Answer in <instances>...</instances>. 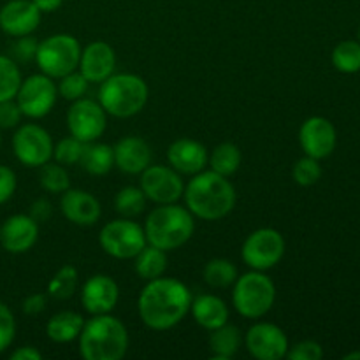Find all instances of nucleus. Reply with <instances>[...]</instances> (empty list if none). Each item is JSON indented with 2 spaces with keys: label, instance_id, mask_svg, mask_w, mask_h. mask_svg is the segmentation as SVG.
Returning <instances> with one entry per match:
<instances>
[{
  "label": "nucleus",
  "instance_id": "f257e3e1",
  "mask_svg": "<svg viewBox=\"0 0 360 360\" xmlns=\"http://www.w3.org/2000/svg\"><path fill=\"white\" fill-rule=\"evenodd\" d=\"M192 292L176 278H155L148 281L137 299L139 316L153 330H169L178 326L192 306Z\"/></svg>",
  "mask_w": 360,
  "mask_h": 360
},
{
  "label": "nucleus",
  "instance_id": "f03ea898",
  "mask_svg": "<svg viewBox=\"0 0 360 360\" xmlns=\"http://www.w3.org/2000/svg\"><path fill=\"white\" fill-rule=\"evenodd\" d=\"M186 207L200 220L217 221L227 217L236 206V190L227 176L214 171H200L185 186Z\"/></svg>",
  "mask_w": 360,
  "mask_h": 360
},
{
  "label": "nucleus",
  "instance_id": "7ed1b4c3",
  "mask_svg": "<svg viewBox=\"0 0 360 360\" xmlns=\"http://www.w3.org/2000/svg\"><path fill=\"white\" fill-rule=\"evenodd\" d=\"M79 354L84 360H120L129 350V333L116 316L91 315L79 336Z\"/></svg>",
  "mask_w": 360,
  "mask_h": 360
},
{
  "label": "nucleus",
  "instance_id": "20e7f679",
  "mask_svg": "<svg viewBox=\"0 0 360 360\" xmlns=\"http://www.w3.org/2000/svg\"><path fill=\"white\" fill-rule=\"evenodd\" d=\"M195 231L193 214L188 207H181L178 204H160L155 207L146 218L144 234L148 245L157 246L164 252L181 248L183 245L192 239Z\"/></svg>",
  "mask_w": 360,
  "mask_h": 360
},
{
  "label": "nucleus",
  "instance_id": "39448f33",
  "mask_svg": "<svg viewBox=\"0 0 360 360\" xmlns=\"http://www.w3.org/2000/svg\"><path fill=\"white\" fill-rule=\"evenodd\" d=\"M150 90L146 81L137 74H111L98 88V104L115 118H130L146 105Z\"/></svg>",
  "mask_w": 360,
  "mask_h": 360
},
{
  "label": "nucleus",
  "instance_id": "423d86ee",
  "mask_svg": "<svg viewBox=\"0 0 360 360\" xmlns=\"http://www.w3.org/2000/svg\"><path fill=\"white\" fill-rule=\"evenodd\" d=\"M276 301V287L264 271H252L238 276L232 290V302L236 311L250 320L262 319L269 313Z\"/></svg>",
  "mask_w": 360,
  "mask_h": 360
},
{
  "label": "nucleus",
  "instance_id": "0eeeda50",
  "mask_svg": "<svg viewBox=\"0 0 360 360\" xmlns=\"http://www.w3.org/2000/svg\"><path fill=\"white\" fill-rule=\"evenodd\" d=\"M81 44L74 35L55 34L39 42L35 62L42 74L60 79L79 67Z\"/></svg>",
  "mask_w": 360,
  "mask_h": 360
},
{
  "label": "nucleus",
  "instance_id": "6e6552de",
  "mask_svg": "<svg viewBox=\"0 0 360 360\" xmlns=\"http://www.w3.org/2000/svg\"><path fill=\"white\" fill-rule=\"evenodd\" d=\"M98 243L108 255L120 260L134 259L148 245L144 229L130 218L105 224L98 234Z\"/></svg>",
  "mask_w": 360,
  "mask_h": 360
},
{
  "label": "nucleus",
  "instance_id": "1a4fd4ad",
  "mask_svg": "<svg viewBox=\"0 0 360 360\" xmlns=\"http://www.w3.org/2000/svg\"><path fill=\"white\" fill-rule=\"evenodd\" d=\"M285 255V239L276 229L264 227L252 232L241 248L243 262L253 271L273 269Z\"/></svg>",
  "mask_w": 360,
  "mask_h": 360
},
{
  "label": "nucleus",
  "instance_id": "9d476101",
  "mask_svg": "<svg viewBox=\"0 0 360 360\" xmlns=\"http://www.w3.org/2000/svg\"><path fill=\"white\" fill-rule=\"evenodd\" d=\"M53 141L48 130L35 123H25L14 132L13 151L25 167L39 169L53 158Z\"/></svg>",
  "mask_w": 360,
  "mask_h": 360
},
{
  "label": "nucleus",
  "instance_id": "9b49d317",
  "mask_svg": "<svg viewBox=\"0 0 360 360\" xmlns=\"http://www.w3.org/2000/svg\"><path fill=\"white\" fill-rule=\"evenodd\" d=\"M56 97H58V88H56L55 81L46 74H34L25 81L21 79L14 98H16L23 116L37 120L49 115Z\"/></svg>",
  "mask_w": 360,
  "mask_h": 360
},
{
  "label": "nucleus",
  "instance_id": "f8f14e48",
  "mask_svg": "<svg viewBox=\"0 0 360 360\" xmlns=\"http://www.w3.org/2000/svg\"><path fill=\"white\" fill-rule=\"evenodd\" d=\"M67 127L70 136L81 143H94L101 139L108 127V112L98 102L90 98H77L67 111Z\"/></svg>",
  "mask_w": 360,
  "mask_h": 360
},
{
  "label": "nucleus",
  "instance_id": "ddd939ff",
  "mask_svg": "<svg viewBox=\"0 0 360 360\" xmlns=\"http://www.w3.org/2000/svg\"><path fill=\"white\" fill-rule=\"evenodd\" d=\"M141 190L148 200L155 204H174L185 192V185L178 171L165 165H148L141 172Z\"/></svg>",
  "mask_w": 360,
  "mask_h": 360
},
{
  "label": "nucleus",
  "instance_id": "4468645a",
  "mask_svg": "<svg viewBox=\"0 0 360 360\" xmlns=\"http://www.w3.org/2000/svg\"><path fill=\"white\" fill-rule=\"evenodd\" d=\"M248 354L257 360H280L287 357L290 348L287 334L274 323L260 322L248 329L245 338Z\"/></svg>",
  "mask_w": 360,
  "mask_h": 360
},
{
  "label": "nucleus",
  "instance_id": "2eb2a0df",
  "mask_svg": "<svg viewBox=\"0 0 360 360\" xmlns=\"http://www.w3.org/2000/svg\"><path fill=\"white\" fill-rule=\"evenodd\" d=\"M336 129L323 116H311L299 129V143L308 157L322 160L327 158L336 148Z\"/></svg>",
  "mask_w": 360,
  "mask_h": 360
},
{
  "label": "nucleus",
  "instance_id": "dca6fc26",
  "mask_svg": "<svg viewBox=\"0 0 360 360\" xmlns=\"http://www.w3.org/2000/svg\"><path fill=\"white\" fill-rule=\"evenodd\" d=\"M41 11L32 0H9L0 9V28L11 37H23L37 30Z\"/></svg>",
  "mask_w": 360,
  "mask_h": 360
},
{
  "label": "nucleus",
  "instance_id": "f3484780",
  "mask_svg": "<svg viewBox=\"0 0 360 360\" xmlns=\"http://www.w3.org/2000/svg\"><path fill=\"white\" fill-rule=\"evenodd\" d=\"M120 299V288L112 278L105 274H95L84 281L81 288V302L90 315H105L116 308Z\"/></svg>",
  "mask_w": 360,
  "mask_h": 360
},
{
  "label": "nucleus",
  "instance_id": "a211bd4d",
  "mask_svg": "<svg viewBox=\"0 0 360 360\" xmlns=\"http://www.w3.org/2000/svg\"><path fill=\"white\" fill-rule=\"evenodd\" d=\"M39 224L30 214H13L0 225V243L9 253H25L37 243Z\"/></svg>",
  "mask_w": 360,
  "mask_h": 360
},
{
  "label": "nucleus",
  "instance_id": "6ab92c4d",
  "mask_svg": "<svg viewBox=\"0 0 360 360\" xmlns=\"http://www.w3.org/2000/svg\"><path fill=\"white\" fill-rule=\"evenodd\" d=\"M60 211L74 225L90 227L98 221L102 214L101 202L91 193L77 188H67L60 199Z\"/></svg>",
  "mask_w": 360,
  "mask_h": 360
},
{
  "label": "nucleus",
  "instance_id": "aec40b11",
  "mask_svg": "<svg viewBox=\"0 0 360 360\" xmlns=\"http://www.w3.org/2000/svg\"><path fill=\"white\" fill-rule=\"evenodd\" d=\"M115 49H112L108 42H90V44L81 51L79 72L83 74L90 83H102V81H105L111 74H115Z\"/></svg>",
  "mask_w": 360,
  "mask_h": 360
},
{
  "label": "nucleus",
  "instance_id": "412c9836",
  "mask_svg": "<svg viewBox=\"0 0 360 360\" xmlns=\"http://www.w3.org/2000/svg\"><path fill=\"white\" fill-rule=\"evenodd\" d=\"M207 150L202 143L188 137L174 141L167 150V160L179 174L193 176L204 171L207 164Z\"/></svg>",
  "mask_w": 360,
  "mask_h": 360
},
{
  "label": "nucleus",
  "instance_id": "4be33fe9",
  "mask_svg": "<svg viewBox=\"0 0 360 360\" xmlns=\"http://www.w3.org/2000/svg\"><path fill=\"white\" fill-rule=\"evenodd\" d=\"M115 167L127 174H141L151 164V148L143 137L127 136L112 146Z\"/></svg>",
  "mask_w": 360,
  "mask_h": 360
},
{
  "label": "nucleus",
  "instance_id": "5701e85b",
  "mask_svg": "<svg viewBox=\"0 0 360 360\" xmlns=\"http://www.w3.org/2000/svg\"><path fill=\"white\" fill-rule=\"evenodd\" d=\"M190 311H192L195 322L202 329L210 330V333L229 322L227 304L220 297H217V295L202 294L199 297L192 299Z\"/></svg>",
  "mask_w": 360,
  "mask_h": 360
},
{
  "label": "nucleus",
  "instance_id": "b1692460",
  "mask_svg": "<svg viewBox=\"0 0 360 360\" xmlns=\"http://www.w3.org/2000/svg\"><path fill=\"white\" fill-rule=\"evenodd\" d=\"M84 319L76 311H60L46 323V336L53 343H70L79 336Z\"/></svg>",
  "mask_w": 360,
  "mask_h": 360
},
{
  "label": "nucleus",
  "instance_id": "393cba45",
  "mask_svg": "<svg viewBox=\"0 0 360 360\" xmlns=\"http://www.w3.org/2000/svg\"><path fill=\"white\" fill-rule=\"evenodd\" d=\"M241 343V333H239V329L236 326H229V322L225 326L218 327V329L211 330V360H231L239 352Z\"/></svg>",
  "mask_w": 360,
  "mask_h": 360
},
{
  "label": "nucleus",
  "instance_id": "a878e982",
  "mask_svg": "<svg viewBox=\"0 0 360 360\" xmlns=\"http://www.w3.org/2000/svg\"><path fill=\"white\" fill-rule=\"evenodd\" d=\"M79 164L84 171L91 176H105L115 167V151L112 146L104 143H86L84 144L83 155H81Z\"/></svg>",
  "mask_w": 360,
  "mask_h": 360
},
{
  "label": "nucleus",
  "instance_id": "bb28decb",
  "mask_svg": "<svg viewBox=\"0 0 360 360\" xmlns=\"http://www.w3.org/2000/svg\"><path fill=\"white\" fill-rule=\"evenodd\" d=\"M167 252L164 250L157 248V246H151L146 245L136 257V273L139 274L143 280H155V278H160L164 276L165 269H167Z\"/></svg>",
  "mask_w": 360,
  "mask_h": 360
},
{
  "label": "nucleus",
  "instance_id": "cd10ccee",
  "mask_svg": "<svg viewBox=\"0 0 360 360\" xmlns=\"http://www.w3.org/2000/svg\"><path fill=\"white\" fill-rule=\"evenodd\" d=\"M241 151L236 144L232 143H221L218 144L210 155L207 162L211 165V171L218 172L221 176H232L239 167H241Z\"/></svg>",
  "mask_w": 360,
  "mask_h": 360
},
{
  "label": "nucleus",
  "instance_id": "c85d7f7f",
  "mask_svg": "<svg viewBox=\"0 0 360 360\" xmlns=\"http://www.w3.org/2000/svg\"><path fill=\"white\" fill-rule=\"evenodd\" d=\"M204 281L213 288H227L238 280V267L227 259H213L204 266Z\"/></svg>",
  "mask_w": 360,
  "mask_h": 360
},
{
  "label": "nucleus",
  "instance_id": "c756f323",
  "mask_svg": "<svg viewBox=\"0 0 360 360\" xmlns=\"http://www.w3.org/2000/svg\"><path fill=\"white\" fill-rule=\"evenodd\" d=\"M77 283H79L77 269L74 266H70V264H67V266L60 267L55 276L51 278V281L48 285V292L51 297L63 301V299L72 297L77 288Z\"/></svg>",
  "mask_w": 360,
  "mask_h": 360
},
{
  "label": "nucleus",
  "instance_id": "7c9ffc66",
  "mask_svg": "<svg viewBox=\"0 0 360 360\" xmlns=\"http://www.w3.org/2000/svg\"><path fill=\"white\" fill-rule=\"evenodd\" d=\"M146 195L141 190V186H125L120 190L115 197V210L123 218H134L141 214L146 207Z\"/></svg>",
  "mask_w": 360,
  "mask_h": 360
},
{
  "label": "nucleus",
  "instance_id": "2f4dec72",
  "mask_svg": "<svg viewBox=\"0 0 360 360\" xmlns=\"http://www.w3.org/2000/svg\"><path fill=\"white\" fill-rule=\"evenodd\" d=\"M333 65L343 74H354L360 70V42L343 41L334 48Z\"/></svg>",
  "mask_w": 360,
  "mask_h": 360
},
{
  "label": "nucleus",
  "instance_id": "473e14b6",
  "mask_svg": "<svg viewBox=\"0 0 360 360\" xmlns=\"http://www.w3.org/2000/svg\"><path fill=\"white\" fill-rule=\"evenodd\" d=\"M41 172H39V183L44 190L51 193H63L67 188H70V179L69 174H67L65 165L55 162L53 164L51 160L48 164L41 165Z\"/></svg>",
  "mask_w": 360,
  "mask_h": 360
},
{
  "label": "nucleus",
  "instance_id": "72a5a7b5",
  "mask_svg": "<svg viewBox=\"0 0 360 360\" xmlns=\"http://www.w3.org/2000/svg\"><path fill=\"white\" fill-rule=\"evenodd\" d=\"M21 84V72L16 62L6 55H0V102L14 98Z\"/></svg>",
  "mask_w": 360,
  "mask_h": 360
},
{
  "label": "nucleus",
  "instance_id": "f704fd0d",
  "mask_svg": "<svg viewBox=\"0 0 360 360\" xmlns=\"http://www.w3.org/2000/svg\"><path fill=\"white\" fill-rule=\"evenodd\" d=\"M88 86H90V81L83 76L77 70H72L67 76L60 77V84L58 88V95L63 97L65 101H77V98H83L86 95Z\"/></svg>",
  "mask_w": 360,
  "mask_h": 360
},
{
  "label": "nucleus",
  "instance_id": "c9c22d12",
  "mask_svg": "<svg viewBox=\"0 0 360 360\" xmlns=\"http://www.w3.org/2000/svg\"><path fill=\"white\" fill-rule=\"evenodd\" d=\"M84 144L86 143H81L79 139L76 137H65V139L58 141L55 148H53V158L55 162L62 165H76L79 164L81 160V155H83L84 150Z\"/></svg>",
  "mask_w": 360,
  "mask_h": 360
},
{
  "label": "nucleus",
  "instance_id": "e433bc0d",
  "mask_svg": "<svg viewBox=\"0 0 360 360\" xmlns=\"http://www.w3.org/2000/svg\"><path fill=\"white\" fill-rule=\"evenodd\" d=\"M292 178L295 183L301 186H311L322 178V167H320L319 160L313 157H302L295 162L294 169H292Z\"/></svg>",
  "mask_w": 360,
  "mask_h": 360
},
{
  "label": "nucleus",
  "instance_id": "4c0bfd02",
  "mask_svg": "<svg viewBox=\"0 0 360 360\" xmlns=\"http://www.w3.org/2000/svg\"><path fill=\"white\" fill-rule=\"evenodd\" d=\"M16 336V320L11 309L0 301V354L11 347Z\"/></svg>",
  "mask_w": 360,
  "mask_h": 360
},
{
  "label": "nucleus",
  "instance_id": "58836bf2",
  "mask_svg": "<svg viewBox=\"0 0 360 360\" xmlns=\"http://www.w3.org/2000/svg\"><path fill=\"white\" fill-rule=\"evenodd\" d=\"M323 357V350L320 347V343L311 340L299 341L297 345H294L292 348H288L287 357L288 360H320Z\"/></svg>",
  "mask_w": 360,
  "mask_h": 360
},
{
  "label": "nucleus",
  "instance_id": "ea45409f",
  "mask_svg": "<svg viewBox=\"0 0 360 360\" xmlns=\"http://www.w3.org/2000/svg\"><path fill=\"white\" fill-rule=\"evenodd\" d=\"M23 112L14 98L0 102V129H14L20 125Z\"/></svg>",
  "mask_w": 360,
  "mask_h": 360
},
{
  "label": "nucleus",
  "instance_id": "a19ab883",
  "mask_svg": "<svg viewBox=\"0 0 360 360\" xmlns=\"http://www.w3.org/2000/svg\"><path fill=\"white\" fill-rule=\"evenodd\" d=\"M37 46H39V42L35 41L34 37H30V35L18 37V41L13 44L14 58H18L20 62H30V60H35Z\"/></svg>",
  "mask_w": 360,
  "mask_h": 360
},
{
  "label": "nucleus",
  "instance_id": "79ce46f5",
  "mask_svg": "<svg viewBox=\"0 0 360 360\" xmlns=\"http://www.w3.org/2000/svg\"><path fill=\"white\" fill-rule=\"evenodd\" d=\"M16 174L7 165H0V204L7 202L16 192Z\"/></svg>",
  "mask_w": 360,
  "mask_h": 360
},
{
  "label": "nucleus",
  "instance_id": "37998d69",
  "mask_svg": "<svg viewBox=\"0 0 360 360\" xmlns=\"http://www.w3.org/2000/svg\"><path fill=\"white\" fill-rule=\"evenodd\" d=\"M46 304H48V301H46L44 294H32L23 301V313L28 316L41 315L46 309Z\"/></svg>",
  "mask_w": 360,
  "mask_h": 360
},
{
  "label": "nucleus",
  "instance_id": "c03bdc74",
  "mask_svg": "<svg viewBox=\"0 0 360 360\" xmlns=\"http://www.w3.org/2000/svg\"><path fill=\"white\" fill-rule=\"evenodd\" d=\"M49 214H51V204H49V200L39 199V200H35L34 204H32L30 217L34 218V220L37 221V224H41V221L48 220Z\"/></svg>",
  "mask_w": 360,
  "mask_h": 360
},
{
  "label": "nucleus",
  "instance_id": "a18cd8bd",
  "mask_svg": "<svg viewBox=\"0 0 360 360\" xmlns=\"http://www.w3.org/2000/svg\"><path fill=\"white\" fill-rule=\"evenodd\" d=\"M11 360H42V354L35 347H21L11 354Z\"/></svg>",
  "mask_w": 360,
  "mask_h": 360
},
{
  "label": "nucleus",
  "instance_id": "49530a36",
  "mask_svg": "<svg viewBox=\"0 0 360 360\" xmlns=\"http://www.w3.org/2000/svg\"><path fill=\"white\" fill-rule=\"evenodd\" d=\"M32 2L37 6V9L41 11V13H53V11L60 9L63 0H32Z\"/></svg>",
  "mask_w": 360,
  "mask_h": 360
},
{
  "label": "nucleus",
  "instance_id": "de8ad7c7",
  "mask_svg": "<svg viewBox=\"0 0 360 360\" xmlns=\"http://www.w3.org/2000/svg\"><path fill=\"white\" fill-rule=\"evenodd\" d=\"M345 360H360V352H352V354L345 355Z\"/></svg>",
  "mask_w": 360,
  "mask_h": 360
},
{
  "label": "nucleus",
  "instance_id": "09e8293b",
  "mask_svg": "<svg viewBox=\"0 0 360 360\" xmlns=\"http://www.w3.org/2000/svg\"><path fill=\"white\" fill-rule=\"evenodd\" d=\"M0 144H2V136H0Z\"/></svg>",
  "mask_w": 360,
  "mask_h": 360
},
{
  "label": "nucleus",
  "instance_id": "8fccbe9b",
  "mask_svg": "<svg viewBox=\"0 0 360 360\" xmlns=\"http://www.w3.org/2000/svg\"><path fill=\"white\" fill-rule=\"evenodd\" d=\"M359 37H360V28H359Z\"/></svg>",
  "mask_w": 360,
  "mask_h": 360
}]
</instances>
